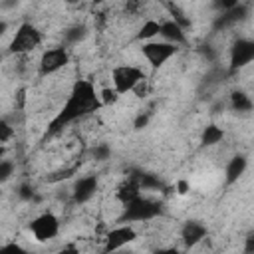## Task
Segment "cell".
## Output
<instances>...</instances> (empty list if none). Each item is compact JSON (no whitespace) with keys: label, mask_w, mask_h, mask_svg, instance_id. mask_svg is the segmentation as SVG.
Here are the masks:
<instances>
[{"label":"cell","mask_w":254,"mask_h":254,"mask_svg":"<svg viewBox=\"0 0 254 254\" xmlns=\"http://www.w3.org/2000/svg\"><path fill=\"white\" fill-rule=\"evenodd\" d=\"M230 107L238 113H248L252 109V99L244 91H232L230 93Z\"/></svg>","instance_id":"cell-19"},{"label":"cell","mask_w":254,"mask_h":254,"mask_svg":"<svg viewBox=\"0 0 254 254\" xmlns=\"http://www.w3.org/2000/svg\"><path fill=\"white\" fill-rule=\"evenodd\" d=\"M117 99H119V93H117L115 87H103V89L99 91V101H101V105H113V103H117Z\"/></svg>","instance_id":"cell-21"},{"label":"cell","mask_w":254,"mask_h":254,"mask_svg":"<svg viewBox=\"0 0 254 254\" xmlns=\"http://www.w3.org/2000/svg\"><path fill=\"white\" fill-rule=\"evenodd\" d=\"M161 214V204L157 200H151L147 196H137L131 202L123 204V212L119 216V222H145Z\"/></svg>","instance_id":"cell-2"},{"label":"cell","mask_w":254,"mask_h":254,"mask_svg":"<svg viewBox=\"0 0 254 254\" xmlns=\"http://www.w3.org/2000/svg\"><path fill=\"white\" fill-rule=\"evenodd\" d=\"M0 252H24V248L18 244H6V246H0Z\"/></svg>","instance_id":"cell-34"},{"label":"cell","mask_w":254,"mask_h":254,"mask_svg":"<svg viewBox=\"0 0 254 254\" xmlns=\"http://www.w3.org/2000/svg\"><path fill=\"white\" fill-rule=\"evenodd\" d=\"M40 44H42V32H40L34 24L24 22V24H20L18 30L14 32V36H12L8 48H10L12 54L22 56V54H30V52H34Z\"/></svg>","instance_id":"cell-3"},{"label":"cell","mask_w":254,"mask_h":254,"mask_svg":"<svg viewBox=\"0 0 254 254\" xmlns=\"http://www.w3.org/2000/svg\"><path fill=\"white\" fill-rule=\"evenodd\" d=\"M246 252H254V236L250 234L248 238H246V248H244Z\"/></svg>","instance_id":"cell-36"},{"label":"cell","mask_w":254,"mask_h":254,"mask_svg":"<svg viewBox=\"0 0 254 254\" xmlns=\"http://www.w3.org/2000/svg\"><path fill=\"white\" fill-rule=\"evenodd\" d=\"M12 137H14V127L6 119H0V143L4 145L8 141H12Z\"/></svg>","instance_id":"cell-24"},{"label":"cell","mask_w":254,"mask_h":254,"mask_svg":"<svg viewBox=\"0 0 254 254\" xmlns=\"http://www.w3.org/2000/svg\"><path fill=\"white\" fill-rule=\"evenodd\" d=\"M200 54H202L208 62H214V60H216V52H212L210 46H202V48H200Z\"/></svg>","instance_id":"cell-31"},{"label":"cell","mask_w":254,"mask_h":254,"mask_svg":"<svg viewBox=\"0 0 254 254\" xmlns=\"http://www.w3.org/2000/svg\"><path fill=\"white\" fill-rule=\"evenodd\" d=\"M137 97H145L147 95V91H149V85H147V77H143V79H139L137 83H135V87L131 89Z\"/></svg>","instance_id":"cell-27"},{"label":"cell","mask_w":254,"mask_h":254,"mask_svg":"<svg viewBox=\"0 0 254 254\" xmlns=\"http://www.w3.org/2000/svg\"><path fill=\"white\" fill-rule=\"evenodd\" d=\"M165 8H167V12H169L171 20H173V22H177L183 30H187V28L190 26V18L187 16V12H185L179 4H175V0H165Z\"/></svg>","instance_id":"cell-16"},{"label":"cell","mask_w":254,"mask_h":254,"mask_svg":"<svg viewBox=\"0 0 254 254\" xmlns=\"http://www.w3.org/2000/svg\"><path fill=\"white\" fill-rule=\"evenodd\" d=\"M137 238V232L135 228L129 224V222H121V226L109 230L105 234V246H103V252H113V250H119L123 246H127L129 242H133Z\"/></svg>","instance_id":"cell-9"},{"label":"cell","mask_w":254,"mask_h":254,"mask_svg":"<svg viewBox=\"0 0 254 254\" xmlns=\"http://www.w3.org/2000/svg\"><path fill=\"white\" fill-rule=\"evenodd\" d=\"M143 77H145V71L137 65L123 64V65H117V67L111 69V81H113V87L117 89L119 95L131 91L135 87V83Z\"/></svg>","instance_id":"cell-6"},{"label":"cell","mask_w":254,"mask_h":254,"mask_svg":"<svg viewBox=\"0 0 254 254\" xmlns=\"http://www.w3.org/2000/svg\"><path fill=\"white\" fill-rule=\"evenodd\" d=\"M91 155H93V159H95V161H107V159L111 157V149H109V145L99 143V145H95V147H93Z\"/></svg>","instance_id":"cell-23"},{"label":"cell","mask_w":254,"mask_h":254,"mask_svg":"<svg viewBox=\"0 0 254 254\" xmlns=\"http://www.w3.org/2000/svg\"><path fill=\"white\" fill-rule=\"evenodd\" d=\"M67 62H69V54L64 46L50 48L40 58V73L42 75H52L58 69H62L64 65H67Z\"/></svg>","instance_id":"cell-8"},{"label":"cell","mask_w":254,"mask_h":254,"mask_svg":"<svg viewBox=\"0 0 254 254\" xmlns=\"http://www.w3.org/2000/svg\"><path fill=\"white\" fill-rule=\"evenodd\" d=\"M12 175H14V163L6 161V159H0V183H6Z\"/></svg>","instance_id":"cell-25"},{"label":"cell","mask_w":254,"mask_h":254,"mask_svg":"<svg viewBox=\"0 0 254 254\" xmlns=\"http://www.w3.org/2000/svg\"><path fill=\"white\" fill-rule=\"evenodd\" d=\"M101 107L99 101V93L95 91V85L89 79H77L65 99V103L62 105V109L58 111V115L50 121L48 125V135H56L60 133L64 127H67L69 123L97 111Z\"/></svg>","instance_id":"cell-1"},{"label":"cell","mask_w":254,"mask_h":254,"mask_svg":"<svg viewBox=\"0 0 254 254\" xmlns=\"http://www.w3.org/2000/svg\"><path fill=\"white\" fill-rule=\"evenodd\" d=\"M159 36H161L165 42H171V44H177V46L187 44V32H185L177 22H173L171 18L165 20V22H161Z\"/></svg>","instance_id":"cell-13"},{"label":"cell","mask_w":254,"mask_h":254,"mask_svg":"<svg viewBox=\"0 0 254 254\" xmlns=\"http://www.w3.org/2000/svg\"><path fill=\"white\" fill-rule=\"evenodd\" d=\"M6 30H8V24H6L4 20H0V38L6 34Z\"/></svg>","instance_id":"cell-38"},{"label":"cell","mask_w":254,"mask_h":254,"mask_svg":"<svg viewBox=\"0 0 254 254\" xmlns=\"http://www.w3.org/2000/svg\"><path fill=\"white\" fill-rule=\"evenodd\" d=\"M159 30H161V22L155 20V18H149V20H145L143 26L139 28V32H137V40H141V42H149V40H153L155 36H159Z\"/></svg>","instance_id":"cell-18"},{"label":"cell","mask_w":254,"mask_h":254,"mask_svg":"<svg viewBox=\"0 0 254 254\" xmlns=\"http://www.w3.org/2000/svg\"><path fill=\"white\" fill-rule=\"evenodd\" d=\"M147 123H149V113H139V115L135 117L133 127H135V129H143V127H147Z\"/></svg>","instance_id":"cell-30"},{"label":"cell","mask_w":254,"mask_h":254,"mask_svg":"<svg viewBox=\"0 0 254 254\" xmlns=\"http://www.w3.org/2000/svg\"><path fill=\"white\" fill-rule=\"evenodd\" d=\"M246 167H248V159L244 157V155H234L230 161H228V165H226V171H224V181H226V185H232V183H236L242 175H244V171H246Z\"/></svg>","instance_id":"cell-15"},{"label":"cell","mask_w":254,"mask_h":254,"mask_svg":"<svg viewBox=\"0 0 254 254\" xmlns=\"http://www.w3.org/2000/svg\"><path fill=\"white\" fill-rule=\"evenodd\" d=\"M77 171V167H69V169H60L58 173H54V177H48V181L52 183H58V181H64V179H69L73 177V173Z\"/></svg>","instance_id":"cell-26"},{"label":"cell","mask_w":254,"mask_h":254,"mask_svg":"<svg viewBox=\"0 0 254 254\" xmlns=\"http://www.w3.org/2000/svg\"><path fill=\"white\" fill-rule=\"evenodd\" d=\"M141 194V187H139V183H137V179L131 175L129 179H125L119 187H117V190H115V196H117V200L121 202V204H127V202H131L133 198H137Z\"/></svg>","instance_id":"cell-14"},{"label":"cell","mask_w":254,"mask_h":254,"mask_svg":"<svg viewBox=\"0 0 254 254\" xmlns=\"http://www.w3.org/2000/svg\"><path fill=\"white\" fill-rule=\"evenodd\" d=\"M125 14H129V16H137V14H141L143 12V8H145V0H125Z\"/></svg>","instance_id":"cell-22"},{"label":"cell","mask_w":254,"mask_h":254,"mask_svg":"<svg viewBox=\"0 0 254 254\" xmlns=\"http://www.w3.org/2000/svg\"><path fill=\"white\" fill-rule=\"evenodd\" d=\"M4 153H6V149H4V145L0 143V159H4Z\"/></svg>","instance_id":"cell-39"},{"label":"cell","mask_w":254,"mask_h":254,"mask_svg":"<svg viewBox=\"0 0 254 254\" xmlns=\"http://www.w3.org/2000/svg\"><path fill=\"white\" fill-rule=\"evenodd\" d=\"M204 236H206V226L202 222H198V220H189L181 228V240L185 242V246H194Z\"/></svg>","instance_id":"cell-12"},{"label":"cell","mask_w":254,"mask_h":254,"mask_svg":"<svg viewBox=\"0 0 254 254\" xmlns=\"http://www.w3.org/2000/svg\"><path fill=\"white\" fill-rule=\"evenodd\" d=\"M105 22H107V16H105V12H97V14H95V28H97V30H103Z\"/></svg>","instance_id":"cell-32"},{"label":"cell","mask_w":254,"mask_h":254,"mask_svg":"<svg viewBox=\"0 0 254 254\" xmlns=\"http://www.w3.org/2000/svg\"><path fill=\"white\" fill-rule=\"evenodd\" d=\"M177 192H179V194H187V192H189V183H187L185 179L177 181Z\"/></svg>","instance_id":"cell-33"},{"label":"cell","mask_w":254,"mask_h":254,"mask_svg":"<svg viewBox=\"0 0 254 254\" xmlns=\"http://www.w3.org/2000/svg\"><path fill=\"white\" fill-rule=\"evenodd\" d=\"M67 6H79V4H83L85 0H64Z\"/></svg>","instance_id":"cell-37"},{"label":"cell","mask_w":254,"mask_h":254,"mask_svg":"<svg viewBox=\"0 0 254 254\" xmlns=\"http://www.w3.org/2000/svg\"><path fill=\"white\" fill-rule=\"evenodd\" d=\"M30 232L36 242L54 240L60 234V218L54 212H42L30 222Z\"/></svg>","instance_id":"cell-5"},{"label":"cell","mask_w":254,"mask_h":254,"mask_svg":"<svg viewBox=\"0 0 254 254\" xmlns=\"http://www.w3.org/2000/svg\"><path fill=\"white\" fill-rule=\"evenodd\" d=\"M177 52H179V46L177 44H171V42H165V40H149V42H143V46H141L143 58L153 67H161Z\"/></svg>","instance_id":"cell-4"},{"label":"cell","mask_w":254,"mask_h":254,"mask_svg":"<svg viewBox=\"0 0 254 254\" xmlns=\"http://www.w3.org/2000/svg\"><path fill=\"white\" fill-rule=\"evenodd\" d=\"M24 101H26V89H18V109L24 107Z\"/></svg>","instance_id":"cell-35"},{"label":"cell","mask_w":254,"mask_h":254,"mask_svg":"<svg viewBox=\"0 0 254 254\" xmlns=\"http://www.w3.org/2000/svg\"><path fill=\"white\" fill-rule=\"evenodd\" d=\"M91 2H93V4L97 6V4H103V2H107V0H91Z\"/></svg>","instance_id":"cell-40"},{"label":"cell","mask_w":254,"mask_h":254,"mask_svg":"<svg viewBox=\"0 0 254 254\" xmlns=\"http://www.w3.org/2000/svg\"><path fill=\"white\" fill-rule=\"evenodd\" d=\"M238 2H240V0H216V2H214V8H216V10H220V12H224V10L234 8Z\"/></svg>","instance_id":"cell-29"},{"label":"cell","mask_w":254,"mask_h":254,"mask_svg":"<svg viewBox=\"0 0 254 254\" xmlns=\"http://www.w3.org/2000/svg\"><path fill=\"white\" fill-rule=\"evenodd\" d=\"M85 34H87V28L83 24H77V26H71V28H67L64 32V40L67 44H77V42H81L85 38Z\"/></svg>","instance_id":"cell-20"},{"label":"cell","mask_w":254,"mask_h":254,"mask_svg":"<svg viewBox=\"0 0 254 254\" xmlns=\"http://www.w3.org/2000/svg\"><path fill=\"white\" fill-rule=\"evenodd\" d=\"M18 194H20V198H22V200H32V198H34V187H32V185H28V183H24V185L20 187Z\"/></svg>","instance_id":"cell-28"},{"label":"cell","mask_w":254,"mask_h":254,"mask_svg":"<svg viewBox=\"0 0 254 254\" xmlns=\"http://www.w3.org/2000/svg\"><path fill=\"white\" fill-rule=\"evenodd\" d=\"M222 139H224V129L218 127V125H214V123L206 125L204 131H202V135H200V143L204 147H212V145L220 143Z\"/></svg>","instance_id":"cell-17"},{"label":"cell","mask_w":254,"mask_h":254,"mask_svg":"<svg viewBox=\"0 0 254 254\" xmlns=\"http://www.w3.org/2000/svg\"><path fill=\"white\" fill-rule=\"evenodd\" d=\"M252 60H254V42L248 38H238L230 48V65H228L230 73L242 69Z\"/></svg>","instance_id":"cell-7"},{"label":"cell","mask_w":254,"mask_h":254,"mask_svg":"<svg viewBox=\"0 0 254 254\" xmlns=\"http://www.w3.org/2000/svg\"><path fill=\"white\" fill-rule=\"evenodd\" d=\"M246 16H248V6L242 4V2H238L234 8L224 10V12H220V14L216 16V20H214V30H224V28L236 26L238 22L246 20Z\"/></svg>","instance_id":"cell-11"},{"label":"cell","mask_w":254,"mask_h":254,"mask_svg":"<svg viewBox=\"0 0 254 254\" xmlns=\"http://www.w3.org/2000/svg\"><path fill=\"white\" fill-rule=\"evenodd\" d=\"M97 187H99V179L95 175H87V177H79L71 189V196H73V202L77 204H83L87 202L89 198L95 196L97 192Z\"/></svg>","instance_id":"cell-10"}]
</instances>
